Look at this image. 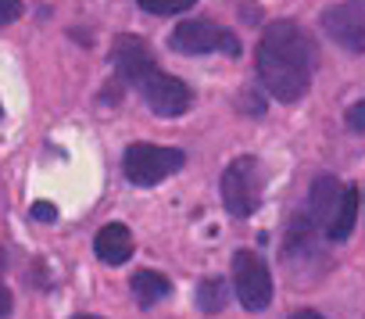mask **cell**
Returning <instances> with one entry per match:
<instances>
[{"label":"cell","instance_id":"18","mask_svg":"<svg viewBox=\"0 0 365 319\" xmlns=\"http://www.w3.org/2000/svg\"><path fill=\"white\" fill-rule=\"evenodd\" d=\"M290 319H326V315H319V312H312V308H301V312H294Z\"/></svg>","mask_w":365,"mask_h":319},{"label":"cell","instance_id":"5","mask_svg":"<svg viewBox=\"0 0 365 319\" xmlns=\"http://www.w3.org/2000/svg\"><path fill=\"white\" fill-rule=\"evenodd\" d=\"M262 201V166L258 158L240 154L222 173V205L233 219H251Z\"/></svg>","mask_w":365,"mask_h":319},{"label":"cell","instance_id":"16","mask_svg":"<svg viewBox=\"0 0 365 319\" xmlns=\"http://www.w3.org/2000/svg\"><path fill=\"white\" fill-rule=\"evenodd\" d=\"M33 219H40V223H54V205H51V201H36V205H33Z\"/></svg>","mask_w":365,"mask_h":319},{"label":"cell","instance_id":"10","mask_svg":"<svg viewBox=\"0 0 365 319\" xmlns=\"http://www.w3.org/2000/svg\"><path fill=\"white\" fill-rule=\"evenodd\" d=\"M358 208H361V194L354 187H344V198H340V205H336V212L326 226V237L329 240H347L354 223H358Z\"/></svg>","mask_w":365,"mask_h":319},{"label":"cell","instance_id":"7","mask_svg":"<svg viewBox=\"0 0 365 319\" xmlns=\"http://www.w3.org/2000/svg\"><path fill=\"white\" fill-rule=\"evenodd\" d=\"M322 33L351 51V54H365V0H347V4H333L322 11Z\"/></svg>","mask_w":365,"mask_h":319},{"label":"cell","instance_id":"6","mask_svg":"<svg viewBox=\"0 0 365 319\" xmlns=\"http://www.w3.org/2000/svg\"><path fill=\"white\" fill-rule=\"evenodd\" d=\"M233 290L247 312H262L272 301V273L258 251L251 248L233 251Z\"/></svg>","mask_w":365,"mask_h":319},{"label":"cell","instance_id":"11","mask_svg":"<svg viewBox=\"0 0 365 319\" xmlns=\"http://www.w3.org/2000/svg\"><path fill=\"white\" fill-rule=\"evenodd\" d=\"M129 287H133V294H136V305H140V308H150V305H158L161 298H168V294H172L168 276H161V273H154V269H140V273L129 280Z\"/></svg>","mask_w":365,"mask_h":319},{"label":"cell","instance_id":"2","mask_svg":"<svg viewBox=\"0 0 365 319\" xmlns=\"http://www.w3.org/2000/svg\"><path fill=\"white\" fill-rule=\"evenodd\" d=\"M111 65H115V72H118L129 86H136V93L143 97V104H147L154 115H161V118H179V115L190 111V104H194L190 86L182 83V79H175V76H168V72H161L158 61H154V54H150V47H147L136 33H125V36L115 40V47H111Z\"/></svg>","mask_w":365,"mask_h":319},{"label":"cell","instance_id":"15","mask_svg":"<svg viewBox=\"0 0 365 319\" xmlns=\"http://www.w3.org/2000/svg\"><path fill=\"white\" fill-rule=\"evenodd\" d=\"M22 0H0V26H11V22H19L22 19Z\"/></svg>","mask_w":365,"mask_h":319},{"label":"cell","instance_id":"9","mask_svg":"<svg viewBox=\"0 0 365 319\" xmlns=\"http://www.w3.org/2000/svg\"><path fill=\"white\" fill-rule=\"evenodd\" d=\"M93 255L108 265H122L133 258V230L125 223H108L93 237Z\"/></svg>","mask_w":365,"mask_h":319},{"label":"cell","instance_id":"8","mask_svg":"<svg viewBox=\"0 0 365 319\" xmlns=\"http://www.w3.org/2000/svg\"><path fill=\"white\" fill-rule=\"evenodd\" d=\"M340 198H344V183L336 176H329V173L315 176L312 180V191H308V201H304V219L315 230L319 226L326 230L329 219H333V212H336V205H340Z\"/></svg>","mask_w":365,"mask_h":319},{"label":"cell","instance_id":"20","mask_svg":"<svg viewBox=\"0 0 365 319\" xmlns=\"http://www.w3.org/2000/svg\"><path fill=\"white\" fill-rule=\"evenodd\" d=\"M0 118H4V108H0Z\"/></svg>","mask_w":365,"mask_h":319},{"label":"cell","instance_id":"3","mask_svg":"<svg viewBox=\"0 0 365 319\" xmlns=\"http://www.w3.org/2000/svg\"><path fill=\"white\" fill-rule=\"evenodd\" d=\"M182 151L179 147H161V143H129L122 154V173L133 187H158L165 176H172L175 169H182Z\"/></svg>","mask_w":365,"mask_h":319},{"label":"cell","instance_id":"19","mask_svg":"<svg viewBox=\"0 0 365 319\" xmlns=\"http://www.w3.org/2000/svg\"><path fill=\"white\" fill-rule=\"evenodd\" d=\"M72 319H104V315H86V312H83V315H72Z\"/></svg>","mask_w":365,"mask_h":319},{"label":"cell","instance_id":"4","mask_svg":"<svg viewBox=\"0 0 365 319\" xmlns=\"http://www.w3.org/2000/svg\"><path fill=\"white\" fill-rule=\"evenodd\" d=\"M168 47L179 51V54H190V58H201V54H226V58H240V40L212 22V19H187L179 22L172 33H168Z\"/></svg>","mask_w":365,"mask_h":319},{"label":"cell","instance_id":"13","mask_svg":"<svg viewBox=\"0 0 365 319\" xmlns=\"http://www.w3.org/2000/svg\"><path fill=\"white\" fill-rule=\"evenodd\" d=\"M136 4L150 15H179V11H190L197 0H136Z\"/></svg>","mask_w":365,"mask_h":319},{"label":"cell","instance_id":"17","mask_svg":"<svg viewBox=\"0 0 365 319\" xmlns=\"http://www.w3.org/2000/svg\"><path fill=\"white\" fill-rule=\"evenodd\" d=\"M11 312V290L4 287V283H0V319H4Z\"/></svg>","mask_w":365,"mask_h":319},{"label":"cell","instance_id":"12","mask_svg":"<svg viewBox=\"0 0 365 319\" xmlns=\"http://www.w3.org/2000/svg\"><path fill=\"white\" fill-rule=\"evenodd\" d=\"M226 305H230V283H226L222 276H205V280L197 283V308L208 312V315H215V312H222Z\"/></svg>","mask_w":365,"mask_h":319},{"label":"cell","instance_id":"14","mask_svg":"<svg viewBox=\"0 0 365 319\" xmlns=\"http://www.w3.org/2000/svg\"><path fill=\"white\" fill-rule=\"evenodd\" d=\"M344 122L351 133H365V101H354L347 111H344Z\"/></svg>","mask_w":365,"mask_h":319},{"label":"cell","instance_id":"1","mask_svg":"<svg viewBox=\"0 0 365 319\" xmlns=\"http://www.w3.org/2000/svg\"><path fill=\"white\" fill-rule=\"evenodd\" d=\"M255 69L265 86L279 104H297L308 86H312V69H315V51L304 29L290 19H276L265 26L258 51H255Z\"/></svg>","mask_w":365,"mask_h":319}]
</instances>
